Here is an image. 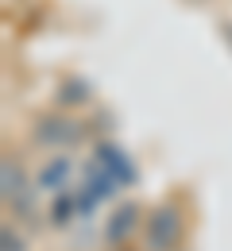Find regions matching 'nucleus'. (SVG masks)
Instances as JSON below:
<instances>
[{
	"mask_svg": "<svg viewBox=\"0 0 232 251\" xmlns=\"http://www.w3.org/2000/svg\"><path fill=\"white\" fill-rule=\"evenodd\" d=\"M178 213L174 209H159V213H151L147 217V228H143V236H147V248L151 251H170L178 244Z\"/></svg>",
	"mask_w": 232,
	"mask_h": 251,
	"instance_id": "f257e3e1",
	"label": "nucleus"
},
{
	"mask_svg": "<svg viewBox=\"0 0 232 251\" xmlns=\"http://www.w3.org/2000/svg\"><path fill=\"white\" fill-rule=\"evenodd\" d=\"M35 135H39L47 147H62V143H77V139H81V127L70 124V120H43Z\"/></svg>",
	"mask_w": 232,
	"mask_h": 251,
	"instance_id": "f03ea898",
	"label": "nucleus"
},
{
	"mask_svg": "<svg viewBox=\"0 0 232 251\" xmlns=\"http://www.w3.org/2000/svg\"><path fill=\"white\" fill-rule=\"evenodd\" d=\"M97 162L104 166V170H112V174H116L120 182H132V178H135L132 158L124 155L120 147H108V143H104V147H97Z\"/></svg>",
	"mask_w": 232,
	"mask_h": 251,
	"instance_id": "7ed1b4c3",
	"label": "nucleus"
},
{
	"mask_svg": "<svg viewBox=\"0 0 232 251\" xmlns=\"http://www.w3.org/2000/svg\"><path fill=\"white\" fill-rule=\"evenodd\" d=\"M135 224H139V209H135V205H124V209L112 217V224L104 228V240H108V244H120V240H128V232H132Z\"/></svg>",
	"mask_w": 232,
	"mask_h": 251,
	"instance_id": "20e7f679",
	"label": "nucleus"
},
{
	"mask_svg": "<svg viewBox=\"0 0 232 251\" xmlns=\"http://www.w3.org/2000/svg\"><path fill=\"white\" fill-rule=\"evenodd\" d=\"M70 174H74V162H70V158H54L51 166H43L39 189H66L70 186Z\"/></svg>",
	"mask_w": 232,
	"mask_h": 251,
	"instance_id": "39448f33",
	"label": "nucleus"
},
{
	"mask_svg": "<svg viewBox=\"0 0 232 251\" xmlns=\"http://www.w3.org/2000/svg\"><path fill=\"white\" fill-rule=\"evenodd\" d=\"M24 174H20V166H12V162H4V197L12 201V205H27L24 201Z\"/></svg>",
	"mask_w": 232,
	"mask_h": 251,
	"instance_id": "423d86ee",
	"label": "nucleus"
},
{
	"mask_svg": "<svg viewBox=\"0 0 232 251\" xmlns=\"http://www.w3.org/2000/svg\"><path fill=\"white\" fill-rule=\"evenodd\" d=\"M4 251H24L20 240H12V232H4Z\"/></svg>",
	"mask_w": 232,
	"mask_h": 251,
	"instance_id": "0eeeda50",
	"label": "nucleus"
}]
</instances>
